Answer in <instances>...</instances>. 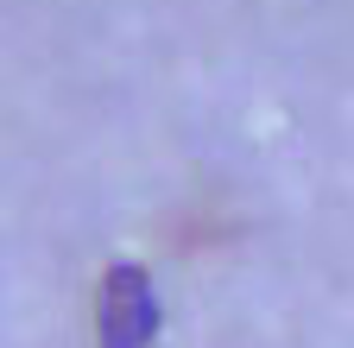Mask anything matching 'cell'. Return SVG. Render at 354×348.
I'll return each instance as SVG.
<instances>
[{
    "instance_id": "6da1fadb",
    "label": "cell",
    "mask_w": 354,
    "mask_h": 348,
    "mask_svg": "<svg viewBox=\"0 0 354 348\" xmlns=\"http://www.w3.org/2000/svg\"><path fill=\"white\" fill-rule=\"evenodd\" d=\"M102 329H108V348H140L152 336V291L133 266H114L102 285Z\"/></svg>"
}]
</instances>
